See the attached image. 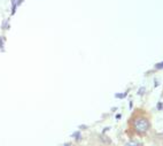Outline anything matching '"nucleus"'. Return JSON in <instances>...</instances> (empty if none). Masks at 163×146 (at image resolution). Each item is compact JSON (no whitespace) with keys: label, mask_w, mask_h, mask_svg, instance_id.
<instances>
[{"label":"nucleus","mask_w":163,"mask_h":146,"mask_svg":"<svg viewBox=\"0 0 163 146\" xmlns=\"http://www.w3.org/2000/svg\"><path fill=\"white\" fill-rule=\"evenodd\" d=\"M133 127L136 129V131L140 132V133H144L149 129V122L147 118H137L133 123Z\"/></svg>","instance_id":"obj_1"},{"label":"nucleus","mask_w":163,"mask_h":146,"mask_svg":"<svg viewBox=\"0 0 163 146\" xmlns=\"http://www.w3.org/2000/svg\"><path fill=\"white\" fill-rule=\"evenodd\" d=\"M138 145H139V144H138L137 141H131V143L128 144V146H138Z\"/></svg>","instance_id":"obj_2"},{"label":"nucleus","mask_w":163,"mask_h":146,"mask_svg":"<svg viewBox=\"0 0 163 146\" xmlns=\"http://www.w3.org/2000/svg\"><path fill=\"white\" fill-rule=\"evenodd\" d=\"M156 69H163V62H161V63H158L156 65Z\"/></svg>","instance_id":"obj_3"},{"label":"nucleus","mask_w":163,"mask_h":146,"mask_svg":"<svg viewBox=\"0 0 163 146\" xmlns=\"http://www.w3.org/2000/svg\"><path fill=\"white\" fill-rule=\"evenodd\" d=\"M116 97L117 98H123V97H125V93L123 94V93H121V94H116Z\"/></svg>","instance_id":"obj_4"}]
</instances>
